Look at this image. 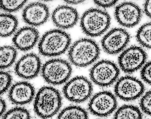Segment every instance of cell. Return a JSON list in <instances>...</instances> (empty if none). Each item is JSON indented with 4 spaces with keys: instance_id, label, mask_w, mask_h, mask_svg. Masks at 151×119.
<instances>
[{
    "instance_id": "cell-1",
    "label": "cell",
    "mask_w": 151,
    "mask_h": 119,
    "mask_svg": "<svg viewBox=\"0 0 151 119\" xmlns=\"http://www.w3.org/2000/svg\"><path fill=\"white\" fill-rule=\"evenodd\" d=\"M99 47L93 40L83 38L75 42L68 52V57L72 63L79 67L92 64L98 58Z\"/></svg>"
},
{
    "instance_id": "cell-18",
    "label": "cell",
    "mask_w": 151,
    "mask_h": 119,
    "mask_svg": "<svg viewBox=\"0 0 151 119\" xmlns=\"http://www.w3.org/2000/svg\"><path fill=\"white\" fill-rule=\"evenodd\" d=\"M18 24L17 18L9 14L1 15V36L6 37L11 35L16 30Z\"/></svg>"
},
{
    "instance_id": "cell-21",
    "label": "cell",
    "mask_w": 151,
    "mask_h": 119,
    "mask_svg": "<svg viewBox=\"0 0 151 119\" xmlns=\"http://www.w3.org/2000/svg\"><path fill=\"white\" fill-rule=\"evenodd\" d=\"M1 68L5 69L11 66L14 62L17 51L14 47L5 46L1 47Z\"/></svg>"
},
{
    "instance_id": "cell-2",
    "label": "cell",
    "mask_w": 151,
    "mask_h": 119,
    "mask_svg": "<svg viewBox=\"0 0 151 119\" xmlns=\"http://www.w3.org/2000/svg\"><path fill=\"white\" fill-rule=\"evenodd\" d=\"M62 98L58 91L52 87H44L37 93L34 103V109L40 117L46 119L55 115L60 109Z\"/></svg>"
},
{
    "instance_id": "cell-8",
    "label": "cell",
    "mask_w": 151,
    "mask_h": 119,
    "mask_svg": "<svg viewBox=\"0 0 151 119\" xmlns=\"http://www.w3.org/2000/svg\"><path fill=\"white\" fill-rule=\"evenodd\" d=\"M145 89L143 83L139 80L132 76H126L118 80L114 89L115 95L119 99L130 101L139 97Z\"/></svg>"
},
{
    "instance_id": "cell-4",
    "label": "cell",
    "mask_w": 151,
    "mask_h": 119,
    "mask_svg": "<svg viewBox=\"0 0 151 119\" xmlns=\"http://www.w3.org/2000/svg\"><path fill=\"white\" fill-rule=\"evenodd\" d=\"M111 17L106 11L97 9H89L83 14L80 24L87 35L92 37L101 35L108 29Z\"/></svg>"
},
{
    "instance_id": "cell-3",
    "label": "cell",
    "mask_w": 151,
    "mask_h": 119,
    "mask_svg": "<svg viewBox=\"0 0 151 119\" xmlns=\"http://www.w3.org/2000/svg\"><path fill=\"white\" fill-rule=\"evenodd\" d=\"M71 42L70 35L65 32L52 30L45 33L41 38L39 44V51L46 57H55L65 52Z\"/></svg>"
},
{
    "instance_id": "cell-15",
    "label": "cell",
    "mask_w": 151,
    "mask_h": 119,
    "mask_svg": "<svg viewBox=\"0 0 151 119\" xmlns=\"http://www.w3.org/2000/svg\"><path fill=\"white\" fill-rule=\"evenodd\" d=\"M52 18L54 24L58 27L68 29L77 23L79 18L77 10L66 5L59 6L52 13Z\"/></svg>"
},
{
    "instance_id": "cell-20",
    "label": "cell",
    "mask_w": 151,
    "mask_h": 119,
    "mask_svg": "<svg viewBox=\"0 0 151 119\" xmlns=\"http://www.w3.org/2000/svg\"><path fill=\"white\" fill-rule=\"evenodd\" d=\"M87 112L84 108L76 106L68 107L60 112L57 119H88Z\"/></svg>"
},
{
    "instance_id": "cell-28",
    "label": "cell",
    "mask_w": 151,
    "mask_h": 119,
    "mask_svg": "<svg viewBox=\"0 0 151 119\" xmlns=\"http://www.w3.org/2000/svg\"><path fill=\"white\" fill-rule=\"evenodd\" d=\"M118 1H95L96 4L103 8H108L114 5Z\"/></svg>"
},
{
    "instance_id": "cell-16",
    "label": "cell",
    "mask_w": 151,
    "mask_h": 119,
    "mask_svg": "<svg viewBox=\"0 0 151 119\" xmlns=\"http://www.w3.org/2000/svg\"><path fill=\"white\" fill-rule=\"evenodd\" d=\"M35 89L28 82H21L14 84L9 94L10 101L13 104L22 105L31 102L35 95Z\"/></svg>"
},
{
    "instance_id": "cell-14",
    "label": "cell",
    "mask_w": 151,
    "mask_h": 119,
    "mask_svg": "<svg viewBox=\"0 0 151 119\" xmlns=\"http://www.w3.org/2000/svg\"><path fill=\"white\" fill-rule=\"evenodd\" d=\"M49 8L45 4L39 2L33 3L27 6L23 12V18L25 22L34 26L42 25L48 19Z\"/></svg>"
},
{
    "instance_id": "cell-11",
    "label": "cell",
    "mask_w": 151,
    "mask_h": 119,
    "mask_svg": "<svg viewBox=\"0 0 151 119\" xmlns=\"http://www.w3.org/2000/svg\"><path fill=\"white\" fill-rule=\"evenodd\" d=\"M130 39V35L126 30L121 28H114L103 38L101 41L102 47L108 54H117L124 49Z\"/></svg>"
},
{
    "instance_id": "cell-27",
    "label": "cell",
    "mask_w": 151,
    "mask_h": 119,
    "mask_svg": "<svg viewBox=\"0 0 151 119\" xmlns=\"http://www.w3.org/2000/svg\"><path fill=\"white\" fill-rule=\"evenodd\" d=\"M141 76L144 81L151 85V61L147 62L142 68Z\"/></svg>"
},
{
    "instance_id": "cell-29",
    "label": "cell",
    "mask_w": 151,
    "mask_h": 119,
    "mask_svg": "<svg viewBox=\"0 0 151 119\" xmlns=\"http://www.w3.org/2000/svg\"><path fill=\"white\" fill-rule=\"evenodd\" d=\"M144 9L146 15L151 19V1H145L144 5Z\"/></svg>"
},
{
    "instance_id": "cell-12",
    "label": "cell",
    "mask_w": 151,
    "mask_h": 119,
    "mask_svg": "<svg viewBox=\"0 0 151 119\" xmlns=\"http://www.w3.org/2000/svg\"><path fill=\"white\" fill-rule=\"evenodd\" d=\"M114 14L118 22L127 27H132L138 24L142 16L139 7L130 2H124L116 6Z\"/></svg>"
},
{
    "instance_id": "cell-31",
    "label": "cell",
    "mask_w": 151,
    "mask_h": 119,
    "mask_svg": "<svg viewBox=\"0 0 151 119\" xmlns=\"http://www.w3.org/2000/svg\"><path fill=\"white\" fill-rule=\"evenodd\" d=\"M83 1H66V3L70 4H78L83 2Z\"/></svg>"
},
{
    "instance_id": "cell-30",
    "label": "cell",
    "mask_w": 151,
    "mask_h": 119,
    "mask_svg": "<svg viewBox=\"0 0 151 119\" xmlns=\"http://www.w3.org/2000/svg\"><path fill=\"white\" fill-rule=\"evenodd\" d=\"M6 105L5 101L2 99H1V115H2L6 109Z\"/></svg>"
},
{
    "instance_id": "cell-22",
    "label": "cell",
    "mask_w": 151,
    "mask_h": 119,
    "mask_svg": "<svg viewBox=\"0 0 151 119\" xmlns=\"http://www.w3.org/2000/svg\"><path fill=\"white\" fill-rule=\"evenodd\" d=\"M136 38L143 47L151 49V23L145 24L139 28L137 32Z\"/></svg>"
},
{
    "instance_id": "cell-13",
    "label": "cell",
    "mask_w": 151,
    "mask_h": 119,
    "mask_svg": "<svg viewBox=\"0 0 151 119\" xmlns=\"http://www.w3.org/2000/svg\"><path fill=\"white\" fill-rule=\"evenodd\" d=\"M41 69L40 58L36 54L31 53L24 55L18 61L15 66V72L20 77L28 80L35 78Z\"/></svg>"
},
{
    "instance_id": "cell-7",
    "label": "cell",
    "mask_w": 151,
    "mask_h": 119,
    "mask_svg": "<svg viewBox=\"0 0 151 119\" xmlns=\"http://www.w3.org/2000/svg\"><path fill=\"white\" fill-rule=\"evenodd\" d=\"M93 86L90 80L84 76L76 77L67 82L63 89L66 98L77 103H83L90 97Z\"/></svg>"
},
{
    "instance_id": "cell-17",
    "label": "cell",
    "mask_w": 151,
    "mask_h": 119,
    "mask_svg": "<svg viewBox=\"0 0 151 119\" xmlns=\"http://www.w3.org/2000/svg\"><path fill=\"white\" fill-rule=\"evenodd\" d=\"M39 37V33L35 28L24 27L17 32L12 40L19 50L26 51L31 49L36 45Z\"/></svg>"
},
{
    "instance_id": "cell-25",
    "label": "cell",
    "mask_w": 151,
    "mask_h": 119,
    "mask_svg": "<svg viewBox=\"0 0 151 119\" xmlns=\"http://www.w3.org/2000/svg\"><path fill=\"white\" fill-rule=\"evenodd\" d=\"M140 106L144 113L151 116V90L142 96L140 101Z\"/></svg>"
},
{
    "instance_id": "cell-23",
    "label": "cell",
    "mask_w": 151,
    "mask_h": 119,
    "mask_svg": "<svg viewBox=\"0 0 151 119\" xmlns=\"http://www.w3.org/2000/svg\"><path fill=\"white\" fill-rule=\"evenodd\" d=\"M2 119H31L30 113L26 109L17 107L10 110L4 115Z\"/></svg>"
},
{
    "instance_id": "cell-19",
    "label": "cell",
    "mask_w": 151,
    "mask_h": 119,
    "mask_svg": "<svg viewBox=\"0 0 151 119\" xmlns=\"http://www.w3.org/2000/svg\"><path fill=\"white\" fill-rule=\"evenodd\" d=\"M114 119H142V115L138 108L133 105H126L116 110Z\"/></svg>"
},
{
    "instance_id": "cell-5",
    "label": "cell",
    "mask_w": 151,
    "mask_h": 119,
    "mask_svg": "<svg viewBox=\"0 0 151 119\" xmlns=\"http://www.w3.org/2000/svg\"><path fill=\"white\" fill-rule=\"evenodd\" d=\"M43 78L53 85H61L69 78L72 68L69 62L61 59H54L47 62L42 68Z\"/></svg>"
},
{
    "instance_id": "cell-24",
    "label": "cell",
    "mask_w": 151,
    "mask_h": 119,
    "mask_svg": "<svg viewBox=\"0 0 151 119\" xmlns=\"http://www.w3.org/2000/svg\"><path fill=\"white\" fill-rule=\"evenodd\" d=\"M25 1H1V7L8 12L17 11L22 8L26 3Z\"/></svg>"
},
{
    "instance_id": "cell-6",
    "label": "cell",
    "mask_w": 151,
    "mask_h": 119,
    "mask_svg": "<svg viewBox=\"0 0 151 119\" xmlns=\"http://www.w3.org/2000/svg\"><path fill=\"white\" fill-rule=\"evenodd\" d=\"M90 76L96 85L106 87L113 85L120 74L119 69L113 62L104 60L96 64L91 69Z\"/></svg>"
},
{
    "instance_id": "cell-10",
    "label": "cell",
    "mask_w": 151,
    "mask_h": 119,
    "mask_svg": "<svg viewBox=\"0 0 151 119\" xmlns=\"http://www.w3.org/2000/svg\"><path fill=\"white\" fill-rule=\"evenodd\" d=\"M147 58V53L143 49L138 46H132L120 55L119 64L123 71L131 74L140 69L145 63Z\"/></svg>"
},
{
    "instance_id": "cell-9",
    "label": "cell",
    "mask_w": 151,
    "mask_h": 119,
    "mask_svg": "<svg viewBox=\"0 0 151 119\" xmlns=\"http://www.w3.org/2000/svg\"><path fill=\"white\" fill-rule=\"evenodd\" d=\"M117 102L111 92L105 91L95 94L88 103V108L92 114L100 117L111 115L116 109Z\"/></svg>"
},
{
    "instance_id": "cell-26",
    "label": "cell",
    "mask_w": 151,
    "mask_h": 119,
    "mask_svg": "<svg viewBox=\"0 0 151 119\" xmlns=\"http://www.w3.org/2000/svg\"><path fill=\"white\" fill-rule=\"evenodd\" d=\"M12 81L11 75L4 71L1 72V94L5 93L10 87Z\"/></svg>"
}]
</instances>
